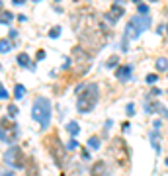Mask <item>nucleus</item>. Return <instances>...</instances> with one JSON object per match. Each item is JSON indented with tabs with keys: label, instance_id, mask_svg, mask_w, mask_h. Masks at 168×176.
Here are the masks:
<instances>
[{
	"label": "nucleus",
	"instance_id": "17",
	"mask_svg": "<svg viewBox=\"0 0 168 176\" xmlns=\"http://www.w3.org/2000/svg\"><path fill=\"white\" fill-rule=\"evenodd\" d=\"M12 20H14V14L12 12H2V14H0V24L8 25V24H12Z\"/></svg>",
	"mask_w": 168,
	"mask_h": 176
},
{
	"label": "nucleus",
	"instance_id": "7",
	"mask_svg": "<svg viewBox=\"0 0 168 176\" xmlns=\"http://www.w3.org/2000/svg\"><path fill=\"white\" fill-rule=\"evenodd\" d=\"M4 162H6L10 168H24L25 166V157H24L22 149L18 145H12L4 153Z\"/></svg>",
	"mask_w": 168,
	"mask_h": 176
},
{
	"label": "nucleus",
	"instance_id": "41",
	"mask_svg": "<svg viewBox=\"0 0 168 176\" xmlns=\"http://www.w3.org/2000/svg\"><path fill=\"white\" fill-rule=\"evenodd\" d=\"M166 166H168V158H166Z\"/></svg>",
	"mask_w": 168,
	"mask_h": 176
},
{
	"label": "nucleus",
	"instance_id": "29",
	"mask_svg": "<svg viewBox=\"0 0 168 176\" xmlns=\"http://www.w3.org/2000/svg\"><path fill=\"white\" fill-rule=\"evenodd\" d=\"M125 111H127V115H133L135 114V104H127V108H125Z\"/></svg>",
	"mask_w": 168,
	"mask_h": 176
},
{
	"label": "nucleus",
	"instance_id": "10",
	"mask_svg": "<svg viewBox=\"0 0 168 176\" xmlns=\"http://www.w3.org/2000/svg\"><path fill=\"white\" fill-rule=\"evenodd\" d=\"M115 76H117L119 80H129V78H131V65L117 67V68H115Z\"/></svg>",
	"mask_w": 168,
	"mask_h": 176
},
{
	"label": "nucleus",
	"instance_id": "21",
	"mask_svg": "<svg viewBox=\"0 0 168 176\" xmlns=\"http://www.w3.org/2000/svg\"><path fill=\"white\" fill-rule=\"evenodd\" d=\"M117 61H119V59L115 57V55H113V57H109L108 61H106V67H108V68H112V67H113V68H117V67H119V65H117Z\"/></svg>",
	"mask_w": 168,
	"mask_h": 176
},
{
	"label": "nucleus",
	"instance_id": "40",
	"mask_svg": "<svg viewBox=\"0 0 168 176\" xmlns=\"http://www.w3.org/2000/svg\"><path fill=\"white\" fill-rule=\"evenodd\" d=\"M149 2H158V0H149Z\"/></svg>",
	"mask_w": 168,
	"mask_h": 176
},
{
	"label": "nucleus",
	"instance_id": "42",
	"mask_svg": "<svg viewBox=\"0 0 168 176\" xmlns=\"http://www.w3.org/2000/svg\"><path fill=\"white\" fill-rule=\"evenodd\" d=\"M166 33H168V25H166Z\"/></svg>",
	"mask_w": 168,
	"mask_h": 176
},
{
	"label": "nucleus",
	"instance_id": "22",
	"mask_svg": "<svg viewBox=\"0 0 168 176\" xmlns=\"http://www.w3.org/2000/svg\"><path fill=\"white\" fill-rule=\"evenodd\" d=\"M59 35H61V25H55V28L49 31V37H51V39H57Z\"/></svg>",
	"mask_w": 168,
	"mask_h": 176
},
{
	"label": "nucleus",
	"instance_id": "31",
	"mask_svg": "<svg viewBox=\"0 0 168 176\" xmlns=\"http://www.w3.org/2000/svg\"><path fill=\"white\" fill-rule=\"evenodd\" d=\"M35 59H37V61H43L45 59V51L41 49V51H37V55H35Z\"/></svg>",
	"mask_w": 168,
	"mask_h": 176
},
{
	"label": "nucleus",
	"instance_id": "36",
	"mask_svg": "<svg viewBox=\"0 0 168 176\" xmlns=\"http://www.w3.org/2000/svg\"><path fill=\"white\" fill-rule=\"evenodd\" d=\"M12 2L16 4V6H20V4H24V2H25V0H12Z\"/></svg>",
	"mask_w": 168,
	"mask_h": 176
},
{
	"label": "nucleus",
	"instance_id": "43",
	"mask_svg": "<svg viewBox=\"0 0 168 176\" xmlns=\"http://www.w3.org/2000/svg\"><path fill=\"white\" fill-rule=\"evenodd\" d=\"M0 6H2V2H0Z\"/></svg>",
	"mask_w": 168,
	"mask_h": 176
},
{
	"label": "nucleus",
	"instance_id": "11",
	"mask_svg": "<svg viewBox=\"0 0 168 176\" xmlns=\"http://www.w3.org/2000/svg\"><path fill=\"white\" fill-rule=\"evenodd\" d=\"M65 129L69 131V135H71V137H76L78 133H80V125H78L76 121H69V123L65 125Z\"/></svg>",
	"mask_w": 168,
	"mask_h": 176
},
{
	"label": "nucleus",
	"instance_id": "19",
	"mask_svg": "<svg viewBox=\"0 0 168 176\" xmlns=\"http://www.w3.org/2000/svg\"><path fill=\"white\" fill-rule=\"evenodd\" d=\"M109 14H112L113 16V18H121V16H123V8L121 6H117V4H113V6H112V12H109Z\"/></svg>",
	"mask_w": 168,
	"mask_h": 176
},
{
	"label": "nucleus",
	"instance_id": "15",
	"mask_svg": "<svg viewBox=\"0 0 168 176\" xmlns=\"http://www.w3.org/2000/svg\"><path fill=\"white\" fill-rule=\"evenodd\" d=\"M24 94H25V86H24V84H16V86H14V98L16 100H22Z\"/></svg>",
	"mask_w": 168,
	"mask_h": 176
},
{
	"label": "nucleus",
	"instance_id": "6",
	"mask_svg": "<svg viewBox=\"0 0 168 176\" xmlns=\"http://www.w3.org/2000/svg\"><path fill=\"white\" fill-rule=\"evenodd\" d=\"M72 59H74V65H76V72L80 74H84L92 65V55L84 47H74L72 49Z\"/></svg>",
	"mask_w": 168,
	"mask_h": 176
},
{
	"label": "nucleus",
	"instance_id": "13",
	"mask_svg": "<svg viewBox=\"0 0 168 176\" xmlns=\"http://www.w3.org/2000/svg\"><path fill=\"white\" fill-rule=\"evenodd\" d=\"M155 67H156V71H158V72H164V71H168V59H164V57L156 59Z\"/></svg>",
	"mask_w": 168,
	"mask_h": 176
},
{
	"label": "nucleus",
	"instance_id": "12",
	"mask_svg": "<svg viewBox=\"0 0 168 176\" xmlns=\"http://www.w3.org/2000/svg\"><path fill=\"white\" fill-rule=\"evenodd\" d=\"M16 63H18L20 67H24V68H29V55L28 53H20V55L16 57Z\"/></svg>",
	"mask_w": 168,
	"mask_h": 176
},
{
	"label": "nucleus",
	"instance_id": "4",
	"mask_svg": "<svg viewBox=\"0 0 168 176\" xmlns=\"http://www.w3.org/2000/svg\"><path fill=\"white\" fill-rule=\"evenodd\" d=\"M45 147L49 149V153H51V157H53V161L55 164L59 168H63L67 164V147L61 143V139L57 135H51V137H47L45 139Z\"/></svg>",
	"mask_w": 168,
	"mask_h": 176
},
{
	"label": "nucleus",
	"instance_id": "24",
	"mask_svg": "<svg viewBox=\"0 0 168 176\" xmlns=\"http://www.w3.org/2000/svg\"><path fill=\"white\" fill-rule=\"evenodd\" d=\"M137 8H139V14H143V16L149 14V6H147V4L141 2V4H137Z\"/></svg>",
	"mask_w": 168,
	"mask_h": 176
},
{
	"label": "nucleus",
	"instance_id": "34",
	"mask_svg": "<svg viewBox=\"0 0 168 176\" xmlns=\"http://www.w3.org/2000/svg\"><path fill=\"white\" fill-rule=\"evenodd\" d=\"M0 176H14V172H12V170H6V172H2Z\"/></svg>",
	"mask_w": 168,
	"mask_h": 176
},
{
	"label": "nucleus",
	"instance_id": "16",
	"mask_svg": "<svg viewBox=\"0 0 168 176\" xmlns=\"http://www.w3.org/2000/svg\"><path fill=\"white\" fill-rule=\"evenodd\" d=\"M28 176H41L39 174V170H37V164H35V161H29V164H28Z\"/></svg>",
	"mask_w": 168,
	"mask_h": 176
},
{
	"label": "nucleus",
	"instance_id": "28",
	"mask_svg": "<svg viewBox=\"0 0 168 176\" xmlns=\"http://www.w3.org/2000/svg\"><path fill=\"white\" fill-rule=\"evenodd\" d=\"M0 100H8V92H6V88L0 84Z\"/></svg>",
	"mask_w": 168,
	"mask_h": 176
},
{
	"label": "nucleus",
	"instance_id": "8",
	"mask_svg": "<svg viewBox=\"0 0 168 176\" xmlns=\"http://www.w3.org/2000/svg\"><path fill=\"white\" fill-rule=\"evenodd\" d=\"M0 129H2V133H4L2 141L12 143L14 139H18V125L12 123V121H8L6 117H2V121H0Z\"/></svg>",
	"mask_w": 168,
	"mask_h": 176
},
{
	"label": "nucleus",
	"instance_id": "32",
	"mask_svg": "<svg viewBox=\"0 0 168 176\" xmlns=\"http://www.w3.org/2000/svg\"><path fill=\"white\" fill-rule=\"evenodd\" d=\"M82 158H84V161H88V158H90V153H88L86 149H82Z\"/></svg>",
	"mask_w": 168,
	"mask_h": 176
},
{
	"label": "nucleus",
	"instance_id": "9",
	"mask_svg": "<svg viewBox=\"0 0 168 176\" xmlns=\"http://www.w3.org/2000/svg\"><path fill=\"white\" fill-rule=\"evenodd\" d=\"M90 172H92V176H108V164L104 162V161H98L92 166Z\"/></svg>",
	"mask_w": 168,
	"mask_h": 176
},
{
	"label": "nucleus",
	"instance_id": "2",
	"mask_svg": "<svg viewBox=\"0 0 168 176\" xmlns=\"http://www.w3.org/2000/svg\"><path fill=\"white\" fill-rule=\"evenodd\" d=\"M96 102H98V84L88 82L86 88L78 94V100H76L78 114H88V111H92Z\"/></svg>",
	"mask_w": 168,
	"mask_h": 176
},
{
	"label": "nucleus",
	"instance_id": "26",
	"mask_svg": "<svg viewBox=\"0 0 168 176\" xmlns=\"http://www.w3.org/2000/svg\"><path fill=\"white\" fill-rule=\"evenodd\" d=\"M160 94H162V90H158V88H153V90L149 92V96H147V100H149V98H153V96H160Z\"/></svg>",
	"mask_w": 168,
	"mask_h": 176
},
{
	"label": "nucleus",
	"instance_id": "3",
	"mask_svg": "<svg viewBox=\"0 0 168 176\" xmlns=\"http://www.w3.org/2000/svg\"><path fill=\"white\" fill-rule=\"evenodd\" d=\"M151 16L147 14V16H143V14H139V16H133V18L127 22V28H125V37L127 39H137V37L143 33L145 29H149L151 28Z\"/></svg>",
	"mask_w": 168,
	"mask_h": 176
},
{
	"label": "nucleus",
	"instance_id": "37",
	"mask_svg": "<svg viewBox=\"0 0 168 176\" xmlns=\"http://www.w3.org/2000/svg\"><path fill=\"white\" fill-rule=\"evenodd\" d=\"M2 137H4V133H2V129H0V139H2Z\"/></svg>",
	"mask_w": 168,
	"mask_h": 176
},
{
	"label": "nucleus",
	"instance_id": "38",
	"mask_svg": "<svg viewBox=\"0 0 168 176\" xmlns=\"http://www.w3.org/2000/svg\"><path fill=\"white\" fill-rule=\"evenodd\" d=\"M31 2H33V4H37V2H41V0H31Z\"/></svg>",
	"mask_w": 168,
	"mask_h": 176
},
{
	"label": "nucleus",
	"instance_id": "14",
	"mask_svg": "<svg viewBox=\"0 0 168 176\" xmlns=\"http://www.w3.org/2000/svg\"><path fill=\"white\" fill-rule=\"evenodd\" d=\"M151 145H153V149L156 151V154H160V143H158V133L156 131L151 133Z\"/></svg>",
	"mask_w": 168,
	"mask_h": 176
},
{
	"label": "nucleus",
	"instance_id": "27",
	"mask_svg": "<svg viewBox=\"0 0 168 176\" xmlns=\"http://www.w3.org/2000/svg\"><path fill=\"white\" fill-rule=\"evenodd\" d=\"M76 147H78V143L74 139H71L69 143H67V151H72V149H76Z\"/></svg>",
	"mask_w": 168,
	"mask_h": 176
},
{
	"label": "nucleus",
	"instance_id": "18",
	"mask_svg": "<svg viewBox=\"0 0 168 176\" xmlns=\"http://www.w3.org/2000/svg\"><path fill=\"white\" fill-rule=\"evenodd\" d=\"M12 41L10 39H0V53H8L10 49H12Z\"/></svg>",
	"mask_w": 168,
	"mask_h": 176
},
{
	"label": "nucleus",
	"instance_id": "20",
	"mask_svg": "<svg viewBox=\"0 0 168 176\" xmlns=\"http://www.w3.org/2000/svg\"><path fill=\"white\" fill-rule=\"evenodd\" d=\"M100 145H102V141H100V137H90V139H88V147L90 149H100Z\"/></svg>",
	"mask_w": 168,
	"mask_h": 176
},
{
	"label": "nucleus",
	"instance_id": "35",
	"mask_svg": "<svg viewBox=\"0 0 168 176\" xmlns=\"http://www.w3.org/2000/svg\"><path fill=\"white\" fill-rule=\"evenodd\" d=\"M155 123V129H160V119H156V121H153Z\"/></svg>",
	"mask_w": 168,
	"mask_h": 176
},
{
	"label": "nucleus",
	"instance_id": "39",
	"mask_svg": "<svg viewBox=\"0 0 168 176\" xmlns=\"http://www.w3.org/2000/svg\"><path fill=\"white\" fill-rule=\"evenodd\" d=\"M133 2H137V4H141V0H133Z\"/></svg>",
	"mask_w": 168,
	"mask_h": 176
},
{
	"label": "nucleus",
	"instance_id": "44",
	"mask_svg": "<svg viewBox=\"0 0 168 176\" xmlns=\"http://www.w3.org/2000/svg\"><path fill=\"white\" fill-rule=\"evenodd\" d=\"M55 2H59V0H55Z\"/></svg>",
	"mask_w": 168,
	"mask_h": 176
},
{
	"label": "nucleus",
	"instance_id": "5",
	"mask_svg": "<svg viewBox=\"0 0 168 176\" xmlns=\"http://www.w3.org/2000/svg\"><path fill=\"white\" fill-rule=\"evenodd\" d=\"M109 154L115 158V162L121 168L129 166V147L125 145L123 139H113L109 143Z\"/></svg>",
	"mask_w": 168,
	"mask_h": 176
},
{
	"label": "nucleus",
	"instance_id": "33",
	"mask_svg": "<svg viewBox=\"0 0 168 176\" xmlns=\"http://www.w3.org/2000/svg\"><path fill=\"white\" fill-rule=\"evenodd\" d=\"M16 37H18V31H16V29H10V39H16Z\"/></svg>",
	"mask_w": 168,
	"mask_h": 176
},
{
	"label": "nucleus",
	"instance_id": "25",
	"mask_svg": "<svg viewBox=\"0 0 168 176\" xmlns=\"http://www.w3.org/2000/svg\"><path fill=\"white\" fill-rule=\"evenodd\" d=\"M156 80H158V74H155V72L147 74V82H149V84H155Z\"/></svg>",
	"mask_w": 168,
	"mask_h": 176
},
{
	"label": "nucleus",
	"instance_id": "1",
	"mask_svg": "<svg viewBox=\"0 0 168 176\" xmlns=\"http://www.w3.org/2000/svg\"><path fill=\"white\" fill-rule=\"evenodd\" d=\"M31 117L39 123L41 131H45L51 123V102L45 96H37L31 106Z\"/></svg>",
	"mask_w": 168,
	"mask_h": 176
},
{
	"label": "nucleus",
	"instance_id": "23",
	"mask_svg": "<svg viewBox=\"0 0 168 176\" xmlns=\"http://www.w3.org/2000/svg\"><path fill=\"white\" fill-rule=\"evenodd\" d=\"M8 115H10V117H16V115H18V108H16V104H10V106H8Z\"/></svg>",
	"mask_w": 168,
	"mask_h": 176
},
{
	"label": "nucleus",
	"instance_id": "30",
	"mask_svg": "<svg viewBox=\"0 0 168 176\" xmlns=\"http://www.w3.org/2000/svg\"><path fill=\"white\" fill-rule=\"evenodd\" d=\"M71 65H72V59H71V57H67V59H65V63H63V68H71Z\"/></svg>",
	"mask_w": 168,
	"mask_h": 176
}]
</instances>
